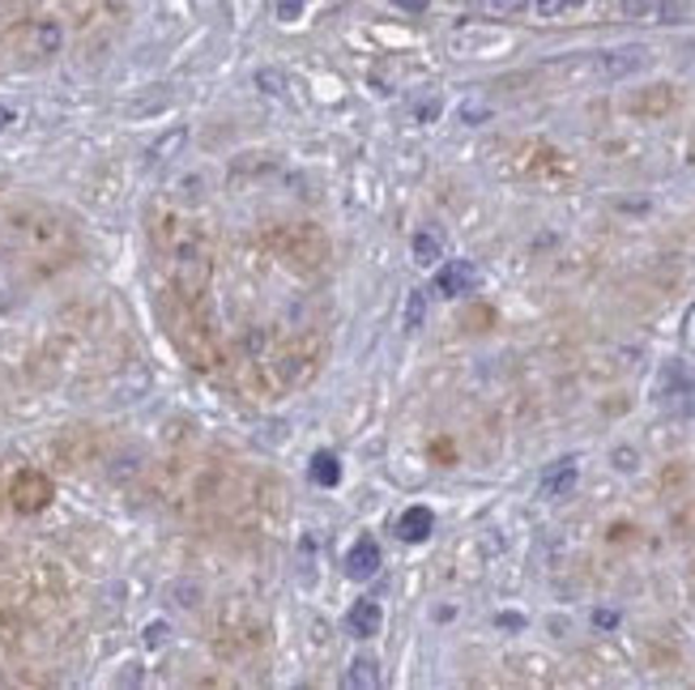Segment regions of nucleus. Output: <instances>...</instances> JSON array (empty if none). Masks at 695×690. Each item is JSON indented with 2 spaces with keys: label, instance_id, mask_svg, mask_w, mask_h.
I'll use <instances>...</instances> for the list:
<instances>
[{
  "label": "nucleus",
  "instance_id": "f257e3e1",
  "mask_svg": "<svg viewBox=\"0 0 695 690\" xmlns=\"http://www.w3.org/2000/svg\"><path fill=\"white\" fill-rule=\"evenodd\" d=\"M657 405L674 418L695 414V367L687 362H666L661 380H657Z\"/></svg>",
  "mask_w": 695,
  "mask_h": 690
},
{
  "label": "nucleus",
  "instance_id": "f03ea898",
  "mask_svg": "<svg viewBox=\"0 0 695 690\" xmlns=\"http://www.w3.org/2000/svg\"><path fill=\"white\" fill-rule=\"evenodd\" d=\"M478 282H483V278H478V269H474L470 260H444V269L436 273V291L448 295V298L470 295Z\"/></svg>",
  "mask_w": 695,
  "mask_h": 690
},
{
  "label": "nucleus",
  "instance_id": "7ed1b4c3",
  "mask_svg": "<svg viewBox=\"0 0 695 690\" xmlns=\"http://www.w3.org/2000/svg\"><path fill=\"white\" fill-rule=\"evenodd\" d=\"M380 563H385L380 542H376V538H358L346 554V576L350 580H371V576L380 571Z\"/></svg>",
  "mask_w": 695,
  "mask_h": 690
},
{
  "label": "nucleus",
  "instance_id": "20e7f679",
  "mask_svg": "<svg viewBox=\"0 0 695 690\" xmlns=\"http://www.w3.org/2000/svg\"><path fill=\"white\" fill-rule=\"evenodd\" d=\"M346 627L350 636H358V640H371V636H380V627H385V609H380V601H354L346 614Z\"/></svg>",
  "mask_w": 695,
  "mask_h": 690
},
{
  "label": "nucleus",
  "instance_id": "39448f33",
  "mask_svg": "<svg viewBox=\"0 0 695 690\" xmlns=\"http://www.w3.org/2000/svg\"><path fill=\"white\" fill-rule=\"evenodd\" d=\"M431 529H436L431 507H410V512H401V520H398L401 542H427V538H431Z\"/></svg>",
  "mask_w": 695,
  "mask_h": 690
},
{
  "label": "nucleus",
  "instance_id": "423d86ee",
  "mask_svg": "<svg viewBox=\"0 0 695 690\" xmlns=\"http://www.w3.org/2000/svg\"><path fill=\"white\" fill-rule=\"evenodd\" d=\"M576 486V460H559L550 465V473L542 478V498H563Z\"/></svg>",
  "mask_w": 695,
  "mask_h": 690
},
{
  "label": "nucleus",
  "instance_id": "0eeeda50",
  "mask_svg": "<svg viewBox=\"0 0 695 690\" xmlns=\"http://www.w3.org/2000/svg\"><path fill=\"white\" fill-rule=\"evenodd\" d=\"M346 687L350 690H376L380 687V665L371 656H354L346 669Z\"/></svg>",
  "mask_w": 695,
  "mask_h": 690
},
{
  "label": "nucleus",
  "instance_id": "6e6552de",
  "mask_svg": "<svg viewBox=\"0 0 695 690\" xmlns=\"http://www.w3.org/2000/svg\"><path fill=\"white\" fill-rule=\"evenodd\" d=\"M312 482L316 486H338L342 482V460L333 452H316L312 456Z\"/></svg>",
  "mask_w": 695,
  "mask_h": 690
},
{
  "label": "nucleus",
  "instance_id": "1a4fd4ad",
  "mask_svg": "<svg viewBox=\"0 0 695 690\" xmlns=\"http://www.w3.org/2000/svg\"><path fill=\"white\" fill-rule=\"evenodd\" d=\"M414 260H418L423 269L440 264V260H444V239L431 235V231H418V235H414Z\"/></svg>",
  "mask_w": 695,
  "mask_h": 690
},
{
  "label": "nucleus",
  "instance_id": "9d476101",
  "mask_svg": "<svg viewBox=\"0 0 695 690\" xmlns=\"http://www.w3.org/2000/svg\"><path fill=\"white\" fill-rule=\"evenodd\" d=\"M423 311H427V295H423V291H410V303H405V329H418V324H423Z\"/></svg>",
  "mask_w": 695,
  "mask_h": 690
},
{
  "label": "nucleus",
  "instance_id": "9b49d317",
  "mask_svg": "<svg viewBox=\"0 0 695 690\" xmlns=\"http://www.w3.org/2000/svg\"><path fill=\"white\" fill-rule=\"evenodd\" d=\"M303 4L307 0H273V13H278V22H295L298 13H303Z\"/></svg>",
  "mask_w": 695,
  "mask_h": 690
},
{
  "label": "nucleus",
  "instance_id": "f8f14e48",
  "mask_svg": "<svg viewBox=\"0 0 695 690\" xmlns=\"http://www.w3.org/2000/svg\"><path fill=\"white\" fill-rule=\"evenodd\" d=\"M534 4H538L542 17H559L563 9H572V4H581V0H534Z\"/></svg>",
  "mask_w": 695,
  "mask_h": 690
},
{
  "label": "nucleus",
  "instance_id": "ddd939ff",
  "mask_svg": "<svg viewBox=\"0 0 695 690\" xmlns=\"http://www.w3.org/2000/svg\"><path fill=\"white\" fill-rule=\"evenodd\" d=\"M657 9V0H623V13L627 17H648Z\"/></svg>",
  "mask_w": 695,
  "mask_h": 690
},
{
  "label": "nucleus",
  "instance_id": "4468645a",
  "mask_svg": "<svg viewBox=\"0 0 695 690\" xmlns=\"http://www.w3.org/2000/svg\"><path fill=\"white\" fill-rule=\"evenodd\" d=\"M491 4V13H521L529 0H487Z\"/></svg>",
  "mask_w": 695,
  "mask_h": 690
},
{
  "label": "nucleus",
  "instance_id": "2eb2a0df",
  "mask_svg": "<svg viewBox=\"0 0 695 690\" xmlns=\"http://www.w3.org/2000/svg\"><path fill=\"white\" fill-rule=\"evenodd\" d=\"M13 120H17V111H13V107H9V102H0V133H4V128H9V124H13Z\"/></svg>",
  "mask_w": 695,
  "mask_h": 690
},
{
  "label": "nucleus",
  "instance_id": "dca6fc26",
  "mask_svg": "<svg viewBox=\"0 0 695 690\" xmlns=\"http://www.w3.org/2000/svg\"><path fill=\"white\" fill-rule=\"evenodd\" d=\"M398 9H405V13H423L427 9V0H393Z\"/></svg>",
  "mask_w": 695,
  "mask_h": 690
}]
</instances>
